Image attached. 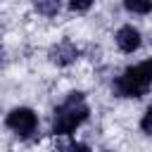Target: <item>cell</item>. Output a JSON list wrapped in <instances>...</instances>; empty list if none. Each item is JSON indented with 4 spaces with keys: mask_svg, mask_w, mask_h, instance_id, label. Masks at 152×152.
<instances>
[{
    "mask_svg": "<svg viewBox=\"0 0 152 152\" xmlns=\"http://www.w3.org/2000/svg\"><path fill=\"white\" fill-rule=\"evenodd\" d=\"M90 2H93V0H69V5H71L74 10H88Z\"/></svg>",
    "mask_w": 152,
    "mask_h": 152,
    "instance_id": "8",
    "label": "cell"
},
{
    "mask_svg": "<svg viewBox=\"0 0 152 152\" xmlns=\"http://www.w3.org/2000/svg\"><path fill=\"white\" fill-rule=\"evenodd\" d=\"M152 64L150 62H140L135 66H128L124 71V76H119L114 81V90L121 97H140L147 93L150 81H152Z\"/></svg>",
    "mask_w": 152,
    "mask_h": 152,
    "instance_id": "2",
    "label": "cell"
},
{
    "mask_svg": "<svg viewBox=\"0 0 152 152\" xmlns=\"http://www.w3.org/2000/svg\"><path fill=\"white\" fill-rule=\"evenodd\" d=\"M69 152H90L83 142H74V145H69Z\"/></svg>",
    "mask_w": 152,
    "mask_h": 152,
    "instance_id": "9",
    "label": "cell"
},
{
    "mask_svg": "<svg viewBox=\"0 0 152 152\" xmlns=\"http://www.w3.org/2000/svg\"><path fill=\"white\" fill-rule=\"evenodd\" d=\"M59 7H62V0H36V10H38L40 14H45V17L57 14Z\"/></svg>",
    "mask_w": 152,
    "mask_h": 152,
    "instance_id": "6",
    "label": "cell"
},
{
    "mask_svg": "<svg viewBox=\"0 0 152 152\" xmlns=\"http://www.w3.org/2000/svg\"><path fill=\"white\" fill-rule=\"evenodd\" d=\"M124 5H126V10H131L135 14H147L150 7H152L150 0H124Z\"/></svg>",
    "mask_w": 152,
    "mask_h": 152,
    "instance_id": "7",
    "label": "cell"
},
{
    "mask_svg": "<svg viewBox=\"0 0 152 152\" xmlns=\"http://www.w3.org/2000/svg\"><path fill=\"white\" fill-rule=\"evenodd\" d=\"M116 45L124 52H135L140 48V31L133 26H121L116 31Z\"/></svg>",
    "mask_w": 152,
    "mask_h": 152,
    "instance_id": "4",
    "label": "cell"
},
{
    "mask_svg": "<svg viewBox=\"0 0 152 152\" xmlns=\"http://www.w3.org/2000/svg\"><path fill=\"white\" fill-rule=\"evenodd\" d=\"M88 119V104L83 102L81 93H71L64 104H59L55 109V119H52V131L59 135L71 133L74 128H78L83 121Z\"/></svg>",
    "mask_w": 152,
    "mask_h": 152,
    "instance_id": "1",
    "label": "cell"
},
{
    "mask_svg": "<svg viewBox=\"0 0 152 152\" xmlns=\"http://www.w3.org/2000/svg\"><path fill=\"white\" fill-rule=\"evenodd\" d=\"M7 126L19 135H31L36 131V126H38V116L28 107H17V109H12L7 114Z\"/></svg>",
    "mask_w": 152,
    "mask_h": 152,
    "instance_id": "3",
    "label": "cell"
},
{
    "mask_svg": "<svg viewBox=\"0 0 152 152\" xmlns=\"http://www.w3.org/2000/svg\"><path fill=\"white\" fill-rule=\"evenodd\" d=\"M76 57H78V50H76V45L69 43V40H64V43H59V45H55V48L50 50V59H52L57 66H66V64H71Z\"/></svg>",
    "mask_w": 152,
    "mask_h": 152,
    "instance_id": "5",
    "label": "cell"
},
{
    "mask_svg": "<svg viewBox=\"0 0 152 152\" xmlns=\"http://www.w3.org/2000/svg\"><path fill=\"white\" fill-rule=\"evenodd\" d=\"M150 114H152V109H147L145 116H142V131L145 133H150Z\"/></svg>",
    "mask_w": 152,
    "mask_h": 152,
    "instance_id": "10",
    "label": "cell"
}]
</instances>
